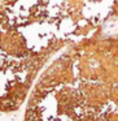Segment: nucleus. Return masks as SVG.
<instances>
[{"label": "nucleus", "mask_w": 118, "mask_h": 121, "mask_svg": "<svg viewBox=\"0 0 118 121\" xmlns=\"http://www.w3.org/2000/svg\"><path fill=\"white\" fill-rule=\"evenodd\" d=\"M81 31L78 0H0V111L18 109L47 61Z\"/></svg>", "instance_id": "nucleus-1"}, {"label": "nucleus", "mask_w": 118, "mask_h": 121, "mask_svg": "<svg viewBox=\"0 0 118 121\" xmlns=\"http://www.w3.org/2000/svg\"><path fill=\"white\" fill-rule=\"evenodd\" d=\"M24 121H118V69L66 51L37 79Z\"/></svg>", "instance_id": "nucleus-2"}]
</instances>
